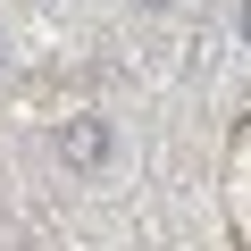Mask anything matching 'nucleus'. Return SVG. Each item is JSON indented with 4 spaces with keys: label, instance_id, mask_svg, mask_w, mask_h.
<instances>
[{
    "label": "nucleus",
    "instance_id": "nucleus-1",
    "mask_svg": "<svg viewBox=\"0 0 251 251\" xmlns=\"http://www.w3.org/2000/svg\"><path fill=\"white\" fill-rule=\"evenodd\" d=\"M59 159H67V168H84V176H92V168H109V159H117V126H109V117H92V109H84V117H67V126H59Z\"/></svg>",
    "mask_w": 251,
    "mask_h": 251
},
{
    "label": "nucleus",
    "instance_id": "nucleus-2",
    "mask_svg": "<svg viewBox=\"0 0 251 251\" xmlns=\"http://www.w3.org/2000/svg\"><path fill=\"white\" fill-rule=\"evenodd\" d=\"M234 34H243V50H251V0H243V9H234Z\"/></svg>",
    "mask_w": 251,
    "mask_h": 251
},
{
    "label": "nucleus",
    "instance_id": "nucleus-3",
    "mask_svg": "<svg viewBox=\"0 0 251 251\" xmlns=\"http://www.w3.org/2000/svg\"><path fill=\"white\" fill-rule=\"evenodd\" d=\"M143 9H176V0H143Z\"/></svg>",
    "mask_w": 251,
    "mask_h": 251
},
{
    "label": "nucleus",
    "instance_id": "nucleus-4",
    "mask_svg": "<svg viewBox=\"0 0 251 251\" xmlns=\"http://www.w3.org/2000/svg\"><path fill=\"white\" fill-rule=\"evenodd\" d=\"M0 59H9V50H0Z\"/></svg>",
    "mask_w": 251,
    "mask_h": 251
}]
</instances>
